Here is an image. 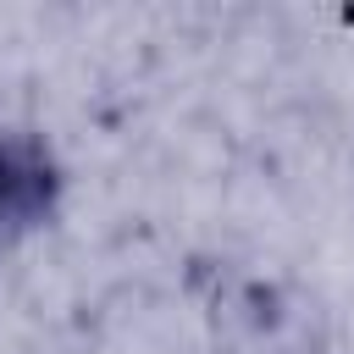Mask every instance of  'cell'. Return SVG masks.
Masks as SVG:
<instances>
[{
    "instance_id": "cell-1",
    "label": "cell",
    "mask_w": 354,
    "mask_h": 354,
    "mask_svg": "<svg viewBox=\"0 0 354 354\" xmlns=\"http://www.w3.org/2000/svg\"><path fill=\"white\" fill-rule=\"evenodd\" d=\"M55 194H61V171L50 149L33 133L0 127V243L39 227L55 210Z\"/></svg>"
}]
</instances>
